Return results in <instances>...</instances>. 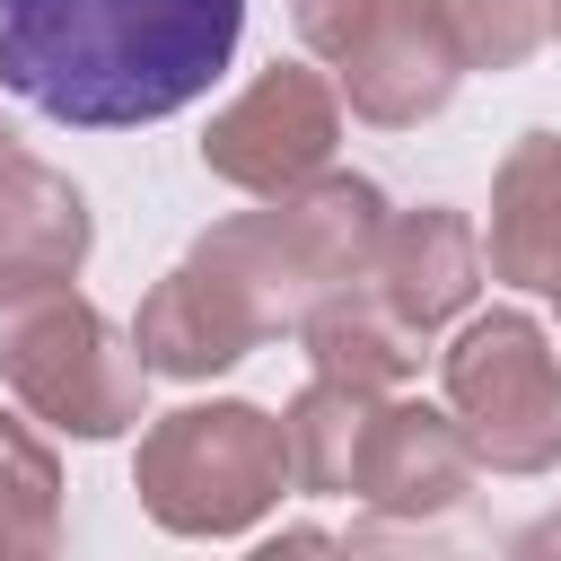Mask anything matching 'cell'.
I'll use <instances>...</instances> for the list:
<instances>
[{"label": "cell", "mask_w": 561, "mask_h": 561, "mask_svg": "<svg viewBox=\"0 0 561 561\" xmlns=\"http://www.w3.org/2000/svg\"><path fill=\"white\" fill-rule=\"evenodd\" d=\"M245 0H0V88L70 131L184 114L237 53Z\"/></svg>", "instance_id": "cell-1"}, {"label": "cell", "mask_w": 561, "mask_h": 561, "mask_svg": "<svg viewBox=\"0 0 561 561\" xmlns=\"http://www.w3.org/2000/svg\"><path fill=\"white\" fill-rule=\"evenodd\" d=\"M0 377L61 438H123L140 421V403H149L140 342H123L70 289V272H18V280H0Z\"/></svg>", "instance_id": "cell-2"}, {"label": "cell", "mask_w": 561, "mask_h": 561, "mask_svg": "<svg viewBox=\"0 0 561 561\" xmlns=\"http://www.w3.org/2000/svg\"><path fill=\"white\" fill-rule=\"evenodd\" d=\"M386 228V193L368 175H307L289 193H263V210H237L219 219L193 254L219 263L245 307L263 316V333H298L316 298H333L342 280L368 272V245Z\"/></svg>", "instance_id": "cell-3"}, {"label": "cell", "mask_w": 561, "mask_h": 561, "mask_svg": "<svg viewBox=\"0 0 561 561\" xmlns=\"http://www.w3.org/2000/svg\"><path fill=\"white\" fill-rule=\"evenodd\" d=\"M131 491L140 508L167 526V535H193V543H228V535H254L289 482V430L254 403H184V412H158L140 430V456H131Z\"/></svg>", "instance_id": "cell-4"}, {"label": "cell", "mask_w": 561, "mask_h": 561, "mask_svg": "<svg viewBox=\"0 0 561 561\" xmlns=\"http://www.w3.org/2000/svg\"><path fill=\"white\" fill-rule=\"evenodd\" d=\"M447 412L491 473H552L561 465V351L535 316L491 307L438 359Z\"/></svg>", "instance_id": "cell-5"}, {"label": "cell", "mask_w": 561, "mask_h": 561, "mask_svg": "<svg viewBox=\"0 0 561 561\" xmlns=\"http://www.w3.org/2000/svg\"><path fill=\"white\" fill-rule=\"evenodd\" d=\"M333 140H342V96L324 70L307 61H272L254 88H237L210 131H202V167L237 193H289L307 175L333 167Z\"/></svg>", "instance_id": "cell-6"}, {"label": "cell", "mask_w": 561, "mask_h": 561, "mask_svg": "<svg viewBox=\"0 0 561 561\" xmlns=\"http://www.w3.org/2000/svg\"><path fill=\"white\" fill-rule=\"evenodd\" d=\"M465 79V53L430 0H377V18L342 44V96L359 123H430Z\"/></svg>", "instance_id": "cell-7"}, {"label": "cell", "mask_w": 561, "mask_h": 561, "mask_svg": "<svg viewBox=\"0 0 561 561\" xmlns=\"http://www.w3.org/2000/svg\"><path fill=\"white\" fill-rule=\"evenodd\" d=\"M359 289H368L394 324H412V333L430 342V333L456 324V316L473 307V289H482V237H473V219L447 210V202L394 210V219L377 228V245H368Z\"/></svg>", "instance_id": "cell-8"}, {"label": "cell", "mask_w": 561, "mask_h": 561, "mask_svg": "<svg viewBox=\"0 0 561 561\" xmlns=\"http://www.w3.org/2000/svg\"><path fill=\"white\" fill-rule=\"evenodd\" d=\"M131 342H140L149 377H219V368H237V359H245L254 342H272V333H263V316L245 307V289H237L219 263L184 254V263L140 298Z\"/></svg>", "instance_id": "cell-9"}, {"label": "cell", "mask_w": 561, "mask_h": 561, "mask_svg": "<svg viewBox=\"0 0 561 561\" xmlns=\"http://www.w3.org/2000/svg\"><path fill=\"white\" fill-rule=\"evenodd\" d=\"M473 473H482V465H473L456 412L377 394L368 438H359V482H351L377 517H447V508L473 491Z\"/></svg>", "instance_id": "cell-10"}, {"label": "cell", "mask_w": 561, "mask_h": 561, "mask_svg": "<svg viewBox=\"0 0 561 561\" xmlns=\"http://www.w3.org/2000/svg\"><path fill=\"white\" fill-rule=\"evenodd\" d=\"M482 263L508 289L561 298V131H526L491 175V245Z\"/></svg>", "instance_id": "cell-11"}, {"label": "cell", "mask_w": 561, "mask_h": 561, "mask_svg": "<svg viewBox=\"0 0 561 561\" xmlns=\"http://www.w3.org/2000/svg\"><path fill=\"white\" fill-rule=\"evenodd\" d=\"M79 263H88V193L0 131V280L79 272Z\"/></svg>", "instance_id": "cell-12"}, {"label": "cell", "mask_w": 561, "mask_h": 561, "mask_svg": "<svg viewBox=\"0 0 561 561\" xmlns=\"http://www.w3.org/2000/svg\"><path fill=\"white\" fill-rule=\"evenodd\" d=\"M298 342H307L316 377L359 386V394H394V386H412V368H421V333L394 324L359 280H342L333 298H316L307 324H298Z\"/></svg>", "instance_id": "cell-13"}, {"label": "cell", "mask_w": 561, "mask_h": 561, "mask_svg": "<svg viewBox=\"0 0 561 561\" xmlns=\"http://www.w3.org/2000/svg\"><path fill=\"white\" fill-rule=\"evenodd\" d=\"M368 412H377V394L333 386V377H316V386L280 412V430H289V482H298L307 500H342V491L359 482V438H368Z\"/></svg>", "instance_id": "cell-14"}, {"label": "cell", "mask_w": 561, "mask_h": 561, "mask_svg": "<svg viewBox=\"0 0 561 561\" xmlns=\"http://www.w3.org/2000/svg\"><path fill=\"white\" fill-rule=\"evenodd\" d=\"M61 552V465L35 412H0V561Z\"/></svg>", "instance_id": "cell-15"}, {"label": "cell", "mask_w": 561, "mask_h": 561, "mask_svg": "<svg viewBox=\"0 0 561 561\" xmlns=\"http://www.w3.org/2000/svg\"><path fill=\"white\" fill-rule=\"evenodd\" d=\"M465 53V70H517L552 35V0H430Z\"/></svg>", "instance_id": "cell-16"}, {"label": "cell", "mask_w": 561, "mask_h": 561, "mask_svg": "<svg viewBox=\"0 0 561 561\" xmlns=\"http://www.w3.org/2000/svg\"><path fill=\"white\" fill-rule=\"evenodd\" d=\"M289 18H298V44H307V53L342 61V44L377 18V0H289Z\"/></svg>", "instance_id": "cell-17"}, {"label": "cell", "mask_w": 561, "mask_h": 561, "mask_svg": "<svg viewBox=\"0 0 561 561\" xmlns=\"http://www.w3.org/2000/svg\"><path fill=\"white\" fill-rule=\"evenodd\" d=\"M552 543H561V517H552V526H535V535H526V552H552Z\"/></svg>", "instance_id": "cell-18"}, {"label": "cell", "mask_w": 561, "mask_h": 561, "mask_svg": "<svg viewBox=\"0 0 561 561\" xmlns=\"http://www.w3.org/2000/svg\"><path fill=\"white\" fill-rule=\"evenodd\" d=\"M552 35H561V0H552Z\"/></svg>", "instance_id": "cell-19"}]
</instances>
